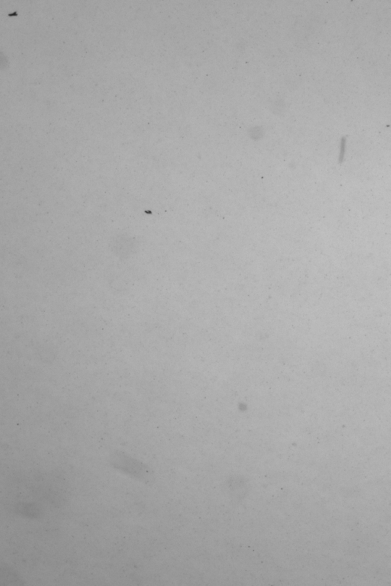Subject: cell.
Listing matches in <instances>:
<instances>
[{"mask_svg": "<svg viewBox=\"0 0 391 586\" xmlns=\"http://www.w3.org/2000/svg\"><path fill=\"white\" fill-rule=\"evenodd\" d=\"M112 464L116 468L124 474H128L131 476L138 480H144V474L147 468L144 464L138 462L133 458L124 456L123 455H117L112 458Z\"/></svg>", "mask_w": 391, "mask_h": 586, "instance_id": "obj_1", "label": "cell"}]
</instances>
